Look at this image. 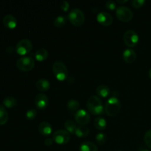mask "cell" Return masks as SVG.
<instances>
[{"mask_svg":"<svg viewBox=\"0 0 151 151\" xmlns=\"http://www.w3.org/2000/svg\"><path fill=\"white\" fill-rule=\"evenodd\" d=\"M2 22L4 26L9 29H14L17 25V20H16V17L10 14L6 15L3 18Z\"/></svg>","mask_w":151,"mask_h":151,"instance_id":"obj_15","label":"cell"},{"mask_svg":"<svg viewBox=\"0 0 151 151\" xmlns=\"http://www.w3.org/2000/svg\"><path fill=\"white\" fill-rule=\"evenodd\" d=\"M148 75H149V77H150V78L151 79V68L150 69H149V71H148Z\"/></svg>","mask_w":151,"mask_h":151,"instance_id":"obj_35","label":"cell"},{"mask_svg":"<svg viewBox=\"0 0 151 151\" xmlns=\"http://www.w3.org/2000/svg\"><path fill=\"white\" fill-rule=\"evenodd\" d=\"M52 71L56 78L59 81H64L68 77V70L64 63L61 61L55 62L52 65Z\"/></svg>","mask_w":151,"mask_h":151,"instance_id":"obj_4","label":"cell"},{"mask_svg":"<svg viewBox=\"0 0 151 151\" xmlns=\"http://www.w3.org/2000/svg\"><path fill=\"white\" fill-rule=\"evenodd\" d=\"M128 1V0H117L116 1V2L119 3V4H122V3H125Z\"/></svg>","mask_w":151,"mask_h":151,"instance_id":"obj_34","label":"cell"},{"mask_svg":"<svg viewBox=\"0 0 151 151\" xmlns=\"http://www.w3.org/2000/svg\"><path fill=\"white\" fill-rule=\"evenodd\" d=\"M66 18L64 16H58L53 20V24L56 27H61L66 24Z\"/></svg>","mask_w":151,"mask_h":151,"instance_id":"obj_25","label":"cell"},{"mask_svg":"<svg viewBox=\"0 0 151 151\" xmlns=\"http://www.w3.org/2000/svg\"><path fill=\"white\" fill-rule=\"evenodd\" d=\"M90 131L85 125H78L76 128L75 134L78 137H86L89 134Z\"/></svg>","mask_w":151,"mask_h":151,"instance_id":"obj_20","label":"cell"},{"mask_svg":"<svg viewBox=\"0 0 151 151\" xmlns=\"http://www.w3.org/2000/svg\"><path fill=\"white\" fill-rule=\"evenodd\" d=\"M68 18L71 23L75 26H81L85 22V14L79 8H73L68 14Z\"/></svg>","mask_w":151,"mask_h":151,"instance_id":"obj_3","label":"cell"},{"mask_svg":"<svg viewBox=\"0 0 151 151\" xmlns=\"http://www.w3.org/2000/svg\"><path fill=\"white\" fill-rule=\"evenodd\" d=\"M16 66L18 69L23 72H29L35 66V61L29 56H24L18 59L16 61Z\"/></svg>","mask_w":151,"mask_h":151,"instance_id":"obj_5","label":"cell"},{"mask_svg":"<svg viewBox=\"0 0 151 151\" xmlns=\"http://www.w3.org/2000/svg\"><path fill=\"white\" fill-rule=\"evenodd\" d=\"M144 140L146 145L151 149V129L145 132L144 136Z\"/></svg>","mask_w":151,"mask_h":151,"instance_id":"obj_28","label":"cell"},{"mask_svg":"<svg viewBox=\"0 0 151 151\" xmlns=\"http://www.w3.org/2000/svg\"><path fill=\"white\" fill-rule=\"evenodd\" d=\"M52 139L57 144L64 145L69 142L70 140V134L66 130H58L53 134Z\"/></svg>","mask_w":151,"mask_h":151,"instance_id":"obj_8","label":"cell"},{"mask_svg":"<svg viewBox=\"0 0 151 151\" xmlns=\"http://www.w3.org/2000/svg\"><path fill=\"white\" fill-rule=\"evenodd\" d=\"M3 104L7 108H13L17 104V100L14 97L9 96V97H5L3 100Z\"/></svg>","mask_w":151,"mask_h":151,"instance_id":"obj_23","label":"cell"},{"mask_svg":"<svg viewBox=\"0 0 151 151\" xmlns=\"http://www.w3.org/2000/svg\"><path fill=\"white\" fill-rule=\"evenodd\" d=\"M67 107L69 111H77L80 107V103L79 102L75 99H71L68 101L67 103Z\"/></svg>","mask_w":151,"mask_h":151,"instance_id":"obj_26","label":"cell"},{"mask_svg":"<svg viewBox=\"0 0 151 151\" xmlns=\"http://www.w3.org/2000/svg\"><path fill=\"white\" fill-rule=\"evenodd\" d=\"M64 126L66 131L70 133V134H75L77 127H78L76 125V123L74 121L71 120V119H68L65 122Z\"/></svg>","mask_w":151,"mask_h":151,"instance_id":"obj_24","label":"cell"},{"mask_svg":"<svg viewBox=\"0 0 151 151\" xmlns=\"http://www.w3.org/2000/svg\"><path fill=\"white\" fill-rule=\"evenodd\" d=\"M80 151H97V145L89 141H86L81 143L80 145Z\"/></svg>","mask_w":151,"mask_h":151,"instance_id":"obj_17","label":"cell"},{"mask_svg":"<svg viewBox=\"0 0 151 151\" xmlns=\"http://www.w3.org/2000/svg\"><path fill=\"white\" fill-rule=\"evenodd\" d=\"M96 141L97 142L99 145H103V144H105L106 142V135L104 133H98V134L96 135Z\"/></svg>","mask_w":151,"mask_h":151,"instance_id":"obj_27","label":"cell"},{"mask_svg":"<svg viewBox=\"0 0 151 151\" xmlns=\"http://www.w3.org/2000/svg\"><path fill=\"white\" fill-rule=\"evenodd\" d=\"M139 35L137 32L132 29H128L124 33L123 41L125 44L129 47H134L139 42Z\"/></svg>","mask_w":151,"mask_h":151,"instance_id":"obj_7","label":"cell"},{"mask_svg":"<svg viewBox=\"0 0 151 151\" xmlns=\"http://www.w3.org/2000/svg\"><path fill=\"white\" fill-rule=\"evenodd\" d=\"M60 8L64 11H68L69 8V3L66 0H63L60 3Z\"/></svg>","mask_w":151,"mask_h":151,"instance_id":"obj_32","label":"cell"},{"mask_svg":"<svg viewBox=\"0 0 151 151\" xmlns=\"http://www.w3.org/2000/svg\"><path fill=\"white\" fill-rule=\"evenodd\" d=\"M96 92L98 94L100 97H106L110 94L111 90L108 86L105 85V84H101V85L98 86L96 88Z\"/></svg>","mask_w":151,"mask_h":151,"instance_id":"obj_18","label":"cell"},{"mask_svg":"<svg viewBox=\"0 0 151 151\" xmlns=\"http://www.w3.org/2000/svg\"><path fill=\"white\" fill-rule=\"evenodd\" d=\"M32 48V44L30 41V40L27 39H22L17 43L16 47V52L21 55L27 54L28 52L31 51Z\"/></svg>","mask_w":151,"mask_h":151,"instance_id":"obj_9","label":"cell"},{"mask_svg":"<svg viewBox=\"0 0 151 151\" xmlns=\"http://www.w3.org/2000/svg\"><path fill=\"white\" fill-rule=\"evenodd\" d=\"M122 58L126 63H132L137 59V54L134 50L128 48L122 52Z\"/></svg>","mask_w":151,"mask_h":151,"instance_id":"obj_13","label":"cell"},{"mask_svg":"<svg viewBox=\"0 0 151 151\" xmlns=\"http://www.w3.org/2000/svg\"><path fill=\"white\" fill-rule=\"evenodd\" d=\"M35 106L39 109H44L47 106L49 103L48 97L45 94H38L35 97L34 100Z\"/></svg>","mask_w":151,"mask_h":151,"instance_id":"obj_12","label":"cell"},{"mask_svg":"<svg viewBox=\"0 0 151 151\" xmlns=\"http://www.w3.org/2000/svg\"><path fill=\"white\" fill-rule=\"evenodd\" d=\"M8 113L5 107L0 105V125H4L8 120Z\"/></svg>","mask_w":151,"mask_h":151,"instance_id":"obj_21","label":"cell"},{"mask_svg":"<svg viewBox=\"0 0 151 151\" xmlns=\"http://www.w3.org/2000/svg\"><path fill=\"white\" fill-rule=\"evenodd\" d=\"M38 131L43 136L47 137V136H50L52 134V127L51 124L50 122L44 121V122H41L38 125Z\"/></svg>","mask_w":151,"mask_h":151,"instance_id":"obj_14","label":"cell"},{"mask_svg":"<svg viewBox=\"0 0 151 151\" xmlns=\"http://www.w3.org/2000/svg\"><path fill=\"white\" fill-rule=\"evenodd\" d=\"M94 126L98 130H104L107 126V122L103 117H97L94 119Z\"/></svg>","mask_w":151,"mask_h":151,"instance_id":"obj_22","label":"cell"},{"mask_svg":"<svg viewBox=\"0 0 151 151\" xmlns=\"http://www.w3.org/2000/svg\"><path fill=\"white\" fill-rule=\"evenodd\" d=\"M131 3H132V5L135 8H139V7H142L144 5L145 1V0H133Z\"/></svg>","mask_w":151,"mask_h":151,"instance_id":"obj_31","label":"cell"},{"mask_svg":"<svg viewBox=\"0 0 151 151\" xmlns=\"http://www.w3.org/2000/svg\"><path fill=\"white\" fill-rule=\"evenodd\" d=\"M53 139L51 138H47L45 140H44V144L47 146H51L53 143Z\"/></svg>","mask_w":151,"mask_h":151,"instance_id":"obj_33","label":"cell"},{"mask_svg":"<svg viewBox=\"0 0 151 151\" xmlns=\"http://www.w3.org/2000/svg\"><path fill=\"white\" fill-rule=\"evenodd\" d=\"M97 20L100 24L103 26H109L113 22V17L108 12L102 11L97 14Z\"/></svg>","mask_w":151,"mask_h":151,"instance_id":"obj_11","label":"cell"},{"mask_svg":"<svg viewBox=\"0 0 151 151\" xmlns=\"http://www.w3.org/2000/svg\"><path fill=\"white\" fill-rule=\"evenodd\" d=\"M87 108L89 112L95 115L103 113L104 107L101 99L96 95H91L87 100Z\"/></svg>","mask_w":151,"mask_h":151,"instance_id":"obj_1","label":"cell"},{"mask_svg":"<svg viewBox=\"0 0 151 151\" xmlns=\"http://www.w3.org/2000/svg\"><path fill=\"white\" fill-rule=\"evenodd\" d=\"M37 115V111L35 109H29L26 112V117L28 119H35Z\"/></svg>","mask_w":151,"mask_h":151,"instance_id":"obj_29","label":"cell"},{"mask_svg":"<svg viewBox=\"0 0 151 151\" xmlns=\"http://www.w3.org/2000/svg\"><path fill=\"white\" fill-rule=\"evenodd\" d=\"M139 151H150L149 150H147V149H145V148H142V149H141V150H140Z\"/></svg>","mask_w":151,"mask_h":151,"instance_id":"obj_36","label":"cell"},{"mask_svg":"<svg viewBox=\"0 0 151 151\" xmlns=\"http://www.w3.org/2000/svg\"><path fill=\"white\" fill-rule=\"evenodd\" d=\"M116 16L120 21L128 22L133 19V12L126 6H119L116 9Z\"/></svg>","mask_w":151,"mask_h":151,"instance_id":"obj_6","label":"cell"},{"mask_svg":"<svg viewBox=\"0 0 151 151\" xmlns=\"http://www.w3.org/2000/svg\"><path fill=\"white\" fill-rule=\"evenodd\" d=\"M48 57V51L44 48H39L35 53V58L38 61H43Z\"/></svg>","mask_w":151,"mask_h":151,"instance_id":"obj_19","label":"cell"},{"mask_svg":"<svg viewBox=\"0 0 151 151\" xmlns=\"http://www.w3.org/2000/svg\"><path fill=\"white\" fill-rule=\"evenodd\" d=\"M106 8H108L110 10H113L114 9H116V2L113 0H108L106 2Z\"/></svg>","mask_w":151,"mask_h":151,"instance_id":"obj_30","label":"cell"},{"mask_svg":"<svg viewBox=\"0 0 151 151\" xmlns=\"http://www.w3.org/2000/svg\"><path fill=\"white\" fill-rule=\"evenodd\" d=\"M35 86L38 88V90L41 91H46L50 88V83L49 81L44 78H41L38 79L35 83Z\"/></svg>","mask_w":151,"mask_h":151,"instance_id":"obj_16","label":"cell"},{"mask_svg":"<svg viewBox=\"0 0 151 151\" xmlns=\"http://www.w3.org/2000/svg\"><path fill=\"white\" fill-rule=\"evenodd\" d=\"M75 120L80 124V125H86L90 121V115L88 112L84 109H80L77 111L75 114Z\"/></svg>","mask_w":151,"mask_h":151,"instance_id":"obj_10","label":"cell"},{"mask_svg":"<svg viewBox=\"0 0 151 151\" xmlns=\"http://www.w3.org/2000/svg\"><path fill=\"white\" fill-rule=\"evenodd\" d=\"M121 109V104L119 99L116 97H111L106 101L105 106V111L110 116H115L119 113Z\"/></svg>","mask_w":151,"mask_h":151,"instance_id":"obj_2","label":"cell"}]
</instances>
